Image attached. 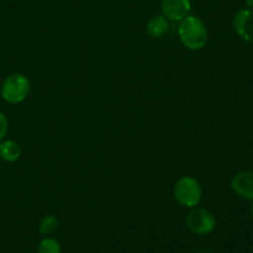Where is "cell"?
I'll return each instance as SVG.
<instances>
[{
    "label": "cell",
    "mask_w": 253,
    "mask_h": 253,
    "mask_svg": "<svg viewBox=\"0 0 253 253\" xmlns=\"http://www.w3.org/2000/svg\"><path fill=\"white\" fill-rule=\"evenodd\" d=\"M162 15L170 21H180L189 15L192 9L190 0H162Z\"/></svg>",
    "instance_id": "6"
},
{
    "label": "cell",
    "mask_w": 253,
    "mask_h": 253,
    "mask_svg": "<svg viewBox=\"0 0 253 253\" xmlns=\"http://www.w3.org/2000/svg\"><path fill=\"white\" fill-rule=\"evenodd\" d=\"M37 253H62L61 245L56 239L44 237L37 247Z\"/></svg>",
    "instance_id": "11"
},
{
    "label": "cell",
    "mask_w": 253,
    "mask_h": 253,
    "mask_svg": "<svg viewBox=\"0 0 253 253\" xmlns=\"http://www.w3.org/2000/svg\"><path fill=\"white\" fill-rule=\"evenodd\" d=\"M58 229V219L54 215H44L39 222V232L41 235H51Z\"/></svg>",
    "instance_id": "10"
},
{
    "label": "cell",
    "mask_w": 253,
    "mask_h": 253,
    "mask_svg": "<svg viewBox=\"0 0 253 253\" xmlns=\"http://www.w3.org/2000/svg\"><path fill=\"white\" fill-rule=\"evenodd\" d=\"M251 215H252V219H253V204H252V207H251Z\"/></svg>",
    "instance_id": "14"
},
{
    "label": "cell",
    "mask_w": 253,
    "mask_h": 253,
    "mask_svg": "<svg viewBox=\"0 0 253 253\" xmlns=\"http://www.w3.org/2000/svg\"><path fill=\"white\" fill-rule=\"evenodd\" d=\"M168 27H169V22H168L167 17L165 15H156V16L151 17L150 21L147 22L146 30L151 37L161 39L167 34Z\"/></svg>",
    "instance_id": "8"
},
{
    "label": "cell",
    "mask_w": 253,
    "mask_h": 253,
    "mask_svg": "<svg viewBox=\"0 0 253 253\" xmlns=\"http://www.w3.org/2000/svg\"><path fill=\"white\" fill-rule=\"evenodd\" d=\"M9 131V121L6 115L2 111H0V141H2Z\"/></svg>",
    "instance_id": "12"
},
{
    "label": "cell",
    "mask_w": 253,
    "mask_h": 253,
    "mask_svg": "<svg viewBox=\"0 0 253 253\" xmlns=\"http://www.w3.org/2000/svg\"><path fill=\"white\" fill-rule=\"evenodd\" d=\"M31 83L29 78L21 73H14L4 79L0 88L1 98L9 104H20L29 96Z\"/></svg>",
    "instance_id": "3"
},
{
    "label": "cell",
    "mask_w": 253,
    "mask_h": 253,
    "mask_svg": "<svg viewBox=\"0 0 253 253\" xmlns=\"http://www.w3.org/2000/svg\"><path fill=\"white\" fill-rule=\"evenodd\" d=\"M231 188L240 198L253 202V172L244 170L234 175Z\"/></svg>",
    "instance_id": "7"
},
{
    "label": "cell",
    "mask_w": 253,
    "mask_h": 253,
    "mask_svg": "<svg viewBox=\"0 0 253 253\" xmlns=\"http://www.w3.org/2000/svg\"><path fill=\"white\" fill-rule=\"evenodd\" d=\"M21 157V147L12 140L0 141V158L5 162H16Z\"/></svg>",
    "instance_id": "9"
},
{
    "label": "cell",
    "mask_w": 253,
    "mask_h": 253,
    "mask_svg": "<svg viewBox=\"0 0 253 253\" xmlns=\"http://www.w3.org/2000/svg\"><path fill=\"white\" fill-rule=\"evenodd\" d=\"M232 25L240 39L253 43V10L249 7L240 9L235 14Z\"/></svg>",
    "instance_id": "5"
},
{
    "label": "cell",
    "mask_w": 253,
    "mask_h": 253,
    "mask_svg": "<svg viewBox=\"0 0 253 253\" xmlns=\"http://www.w3.org/2000/svg\"><path fill=\"white\" fill-rule=\"evenodd\" d=\"M187 227L195 235L204 236L211 234L216 227V217L204 208H193L185 217Z\"/></svg>",
    "instance_id": "4"
},
{
    "label": "cell",
    "mask_w": 253,
    "mask_h": 253,
    "mask_svg": "<svg viewBox=\"0 0 253 253\" xmlns=\"http://www.w3.org/2000/svg\"><path fill=\"white\" fill-rule=\"evenodd\" d=\"M178 35L180 42L190 51H199L208 42V29L205 22L195 15H188L179 21Z\"/></svg>",
    "instance_id": "1"
},
{
    "label": "cell",
    "mask_w": 253,
    "mask_h": 253,
    "mask_svg": "<svg viewBox=\"0 0 253 253\" xmlns=\"http://www.w3.org/2000/svg\"><path fill=\"white\" fill-rule=\"evenodd\" d=\"M175 200L178 204H180L184 208H193L198 207L203 199V187L195 178L185 175L180 179L177 180L173 189Z\"/></svg>",
    "instance_id": "2"
},
{
    "label": "cell",
    "mask_w": 253,
    "mask_h": 253,
    "mask_svg": "<svg viewBox=\"0 0 253 253\" xmlns=\"http://www.w3.org/2000/svg\"><path fill=\"white\" fill-rule=\"evenodd\" d=\"M245 1H246L247 7H249V9L253 10V0H245Z\"/></svg>",
    "instance_id": "13"
}]
</instances>
